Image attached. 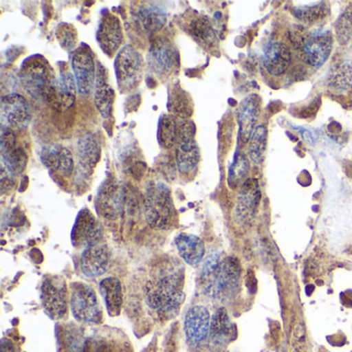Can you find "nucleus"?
<instances>
[{
    "instance_id": "f257e3e1",
    "label": "nucleus",
    "mask_w": 352,
    "mask_h": 352,
    "mask_svg": "<svg viewBox=\"0 0 352 352\" xmlns=\"http://www.w3.org/2000/svg\"><path fill=\"white\" fill-rule=\"evenodd\" d=\"M201 278L209 296L218 300H230L240 288V263L234 257L221 261L219 255L211 254L204 263Z\"/></svg>"
},
{
    "instance_id": "f03ea898",
    "label": "nucleus",
    "mask_w": 352,
    "mask_h": 352,
    "mask_svg": "<svg viewBox=\"0 0 352 352\" xmlns=\"http://www.w3.org/2000/svg\"><path fill=\"white\" fill-rule=\"evenodd\" d=\"M148 305L160 316L175 317L184 302L183 283L180 276L170 275L156 283L149 284L146 290Z\"/></svg>"
},
{
    "instance_id": "7ed1b4c3",
    "label": "nucleus",
    "mask_w": 352,
    "mask_h": 352,
    "mask_svg": "<svg viewBox=\"0 0 352 352\" xmlns=\"http://www.w3.org/2000/svg\"><path fill=\"white\" fill-rule=\"evenodd\" d=\"M144 213L152 228L164 230L172 224L175 217L174 204L170 190L164 183L148 185L144 199Z\"/></svg>"
},
{
    "instance_id": "20e7f679",
    "label": "nucleus",
    "mask_w": 352,
    "mask_h": 352,
    "mask_svg": "<svg viewBox=\"0 0 352 352\" xmlns=\"http://www.w3.org/2000/svg\"><path fill=\"white\" fill-rule=\"evenodd\" d=\"M21 81L32 98L53 104L56 80L53 79L47 63L38 57L28 58L22 65Z\"/></svg>"
},
{
    "instance_id": "39448f33",
    "label": "nucleus",
    "mask_w": 352,
    "mask_h": 352,
    "mask_svg": "<svg viewBox=\"0 0 352 352\" xmlns=\"http://www.w3.org/2000/svg\"><path fill=\"white\" fill-rule=\"evenodd\" d=\"M150 74L158 79H168L180 65V56L175 45L166 38H154L147 55Z\"/></svg>"
},
{
    "instance_id": "423d86ee",
    "label": "nucleus",
    "mask_w": 352,
    "mask_h": 352,
    "mask_svg": "<svg viewBox=\"0 0 352 352\" xmlns=\"http://www.w3.org/2000/svg\"><path fill=\"white\" fill-rule=\"evenodd\" d=\"M143 57L135 47H123L115 59V74L121 91H131L138 88L143 77Z\"/></svg>"
},
{
    "instance_id": "0eeeda50",
    "label": "nucleus",
    "mask_w": 352,
    "mask_h": 352,
    "mask_svg": "<svg viewBox=\"0 0 352 352\" xmlns=\"http://www.w3.org/2000/svg\"><path fill=\"white\" fill-rule=\"evenodd\" d=\"M195 135V123L188 119H180L176 143V162L179 170L183 174H190L199 164V148Z\"/></svg>"
},
{
    "instance_id": "6e6552de",
    "label": "nucleus",
    "mask_w": 352,
    "mask_h": 352,
    "mask_svg": "<svg viewBox=\"0 0 352 352\" xmlns=\"http://www.w3.org/2000/svg\"><path fill=\"white\" fill-rule=\"evenodd\" d=\"M71 307L74 317L85 323H100L102 310L96 292L87 284L76 282L72 285Z\"/></svg>"
},
{
    "instance_id": "1a4fd4ad",
    "label": "nucleus",
    "mask_w": 352,
    "mask_h": 352,
    "mask_svg": "<svg viewBox=\"0 0 352 352\" xmlns=\"http://www.w3.org/2000/svg\"><path fill=\"white\" fill-rule=\"evenodd\" d=\"M41 300L51 318H63L67 313V289L65 279L58 276L45 277L41 286Z\"/></svg>"
},
{
    "instance_id": "9d476101",
    "label": "nucleus",
    "mask_w": 352,
    "mask_h": 352,
    "mask_svg": "<svg viewBox=\"0 0 352 352\" xmlns=\"http://www.w3.org/2000/svg\"><path fill=\"white\" fill-rule=\"evenodd\" d=\"M78 91L80 96H89L96 88V69L94 55L87 46L80 47L72 59Z\"/></svg>"
},
{
    "instance_id": "9b49d317",
    "label": "nucleus",
    "mask_w": 352,
    "mask_h": 352,
    "mask_svg": "<svg viewBox=\"0 0 352 352\" xmlns=\"http://www.w3.org/2000/svg\"><path fill=\"white\" fill-rule=\"evenodd\" d=\"M1 125L11 129H25L32 120V110L24 96L8 94L1 100Z\"/></svg>"
},
{
    "instance_id": "f8f14e48",
    "label": "nucleus",
    "mask_w": 352,
    "mask_h": 352,
    "mask_svg": "<svg viewBox=\"0 0 352 352\" xmlns=\"http://www.w3.org/2000/svg\"><path fill=\"white\" fill-rule=\"evenodd\" d=\"M124 189L115 179H107L100 186L96 199L98 213L109 219H116L124 207Z\"/></svg>"
},
{
    "instance_id": "ddd939ff",
    "label": "nucleus",
    "mask_w": 352,
    "mask_h": 352,
    "mask_svg": "<svg viewBox=\"0 0 352 352\" xmlns=\"http://www.w3.org/2000/svg\"><path fill=\"white\" fill-rule=\"evenodd\" d=\"M331 46V34L329 32L317 30L302 41L300 45V54L308 65L318 69L329 58Z\"/></svg>"
},
{
    "instance_id": "4468645a",
    "label": "nucleus",
    "mask_w": 352,
    "mask_h": 352,
    "mask_svg": "<svg viewBox=\"0 0 352 352\" xmlns=\"http://www.w3.org/2000/svg\"><path fill=\"white\" fill-rule=\"evenodd\" d=\"M96 38L102 52L108 56L112 57L118 51L122 44L123 34L120 20L117 16L108 11L102 14Z\"/></svg>"
},
{
    "instance_id": "2eb2a0df",
    "label": "nucleus",
    "mask_w": 352,
    "mask_h": 352,
    "mask_svg": "<svg viewBox=\"0 0 352 352\" xmlns=\"http://www.w3.org/2000/svg\"><path fill=\"white\" fill-rule=\"evenodd\" d=\"M211 317L209 311L204 306H195L189 309L185 316V335L189 345L197 346L210 333Z\"/></svg>"
},
{
    "instance_id": "dca6fc26",
    "label": "nucleus",
    "mask_w": 352,
    "mask_h": 352,
    "mask_svg": "<svg viewBox=\"0 0 352 352\" xmlns=\"http://www.w3.org/2000/svg\"><path fill=\"white\" fill-rule=\"evenodd\" d=\"M111 263L109 247L102 243L86 247L81 256V270L89 278L100 277L108 271Z\"/></svg>"
},
{
    "instance_id": "f3484780",
    "label": "nucleus",
    "mask_w": 352,
    "mask_h": 352,
    "mask_svg": "<svg viewBox=\"0 0 352 352\" xmlns=\"http://www.w3.org/2000/svg\"><path fill=\"white\" fill-rule=\"evenodd\" d=\"M100 236L102 234L100 226L96 223V218L91 212L87 209L80 211L72 230V242L74 246L88 247L96 244L100 243Z\"/></svg>"
},
{
    "instance_id": "a211bd4d",
    "label": "nucleus",
    "mask_w": 352,
    "mask_h": 352,
    "mask_svg": "<svg viewBox=\"0 0 352 352\" xmlns=\"http://www.w3.org/2000/svg\"><path fill=\"white\" fill-rule=\"evenodd\" d=\"M263 65L271 75L281 76L292 63V53L284 43L269 42L265 46Z\"/></svg>"
},
{
    "instance_id": "6ab92c4d",
    "label": "nucleus",
    "mask_w": 352,
    "mask_h": 352,
    "mask_svg": "<svg viewBox=\"0 0 352 352\" xmlns=\"http://www.w3.org/2000/svg\"><path fill=\"white\" fill-rule=\"evenodd\" d=\"M114 100L115 91L109 84L107 69L102 63H98L94 88V102L104 118L109 119L112 116Z\"/></svg>"
},
{
    "instance_id": "aec40b11",
    "label": "nucleus",
    "mask_w": 352,
    "mask_h": 352,
    "mask_svg": "<svg viewBox=\"0 0 352 352\" xmlns=\"http://www.w3.org/2000/svg\"><path fill=\"white\" fill-rule=\"evenodd\" d=\"M261 115V100L257 96H250L245 98L239 109V124L240 137L243 142L250 140Z\"/></svg>"
},
{
    "instance_id": "412c9836",
    "label": "nucleus",
    "mask_w": 352,
    "mask_h": 352,
    "mask_svg": "<svg viewBox=\"0 0 352 352\" xmlns=\"http://www.w3.org/2000/svg\"><path fill=\"white\" fill-rule=\"evenodd\" d=\"M261 201V190L255 179L247 180L241 189L236 205V215L242 221H248L254 216Z\"/></svg>"
},
{
    "instance_id": "4be33fe9",
    "label": "nucleus",
    "mask_w": 352,
    "mask_h": 352,
    "mask_svg": "<svg viewBox=\"0 0 352 352\" xmlns=\"http://www.w3.org/2000/svg\"><path fill=\"white\" fill-rule=\"evenodd\" d=\"M137 20L148 34H155L166 24V13L157 3H146L140 7Z\"/></svg>"
},
{
    "instance_id": "5701e85b",
    "label": "nucleus",
    "mask_w": 352,
    "mask_h": 352,
    "mask_svg": "<svg viewBox=\"0 0 352 352\" xmlns=\"http://www.w3.org/2000/svg\"><path fill=\"white\" fill-rule=\"evenodd\" d=\"M176 246L181 257L188 265L201 263L205 255V245L199 236L190 234H181L176 238Z\"/></svg>"
},
{
    "instance_id": "b1692460",
    "label": "nucleus",
    "mask_w": 352,
    "mask_h": 352,
    "mask_svg": "<svg viewBox=\"0 0 352 352\" xmlns=\"http://www.w3.org/2000/svg\"><path fill=\"white\" fill-rule=\"evenodd\" d=\"M77 82L69 72H61L55 83V96L53 104L59 108L69 109L76 100V86Z\"/></svg>"
},
{
    "instance_id": "393cba45",
    "label": "nucleus",
    "mask_w": 352,
    "mask_h": 352,
    "mask_svg": "<svg viewBox=\"0 0 352 352\" xmlns=\"http://www.w3.org/2000/svg\"><path fill=\"white\" fill-rule=\"evenodd\" d=\"M100 292L111 316L120 314L123 302L122 287L117 278L109 277L100 282Z\"/></svg>"
},
{
    "instance_id": "a878e982",
    "label": "nucleus",
    "mask_w": 352,
    "mask_h": 352,
    "mask_svg": "<svg viewBox=\"0 0 352 352\" xmlns=\"http://www.w3.org/2000/svg\"><path fill=\"white\" fill-rule=\"evenodd\" d=\"M168 109L180 119H188L192 115L193 104L190 96L178 84L168 90Z\"/></svg>"
},
{
    "instance_id": "bb28decb",
    "label": "nucleus",
    "mask_w": 352,
    "mask_h": 352,
    "mask_svg": "<svg viewBox=\"0 0 352 352\" xmlns=\"http://www.w3.org/2000/svg\"><path fill=\"white\" fill-rule=\"evenodd\" d=\"M78 155L81 164L89 170H92L100 162V146L91 133H86L80 139L78 143Z\"/></svg>"
},
{
    "instance_id": "cd10ccee",
    "label": "nucleus",
    "mask_w": 352,
    "mask_h": 352,
    "mask_svg": "<svg viewBox=\"0 0 352 352\" xmlns=\"http://www.w3.org/2000/svg\"><path fill=\"white\" fill-rule=\"evenodd\" d=\"M232 323L226 309L220 308L216 311L211 319L210 336L215 343L223 344L232 337Z\"/></svg>"
},
{
    "instance_id": "c85d7f7f",
    "label": "nucleus",
    "mask_w": 352,
    "mask_h": 352,
    "mask_svg": "<svg viewBox=\"0 0 352 352\" xmlns=\"http://www.w3.org/2000/svg\"><path fill=\"white\" fill-rule=\"evenodd\" d=\"M178 139V122L172 115H162L158 121L157 140L160 145L166 149L176 146Z\"/></svg>"
},
{
    "instance_id": "c756f323",
    "label": "nucleus",
    "mask_w": 352,
    "mask_h": 352,
    "mask_svg": "<svg viewBox=\"0 0 352 352\" xmlns=\"http://www.w3.org/2000/svg\"><path fill=\"white\" fill-rule=\"evenodd\" d=\"M188 32L199 44L212 48L216 43V34L209 21L199 17L191 20L188 24Z\"/></svg>"
},
{
    "instance_id": "7c9ffc66",
    "label": "nucleus",
    "mask_w": 352,
    "mask_h": 352,
    "mask_svg": "<svg viewBox=\"0 0 352 352\" xmlns=\"http://www.w3.org/2000/svg\"><path fill=\"white\" fill-rule=\"evenodd\" d=\"M3 170H7L11 177H17L23 173L28 166V154L21 147H15L1 154Z\"/></svg>"
},
{
    "instance_id": "2f4dec72",
    "label": "nucleus",
    "mask_w": 352,
    "mask_h": 352,
    "mask_svg": "<svg viewBox=\"0 0 352 352\" xmlns=\"http://www.w3.org/2000/svg\"><path fill=\"white\" fill-rule=\"evenodd\" d=\"M267 129L261 125L254 129L249 140V156L254 164H259L263 162L265 149H267Z\"/></svg>"
},
{
    "instance_id": "473e14b6",
    "label": "nucleus",
    "mask_w": 352,
    "mask_h": 352,
    "mask_svg": "<svg viewBox=\"0 0 352 352\" xmlns=\"http://www.w3.org/2000/svg\"><path fill=\"white\" fill-rule=\"evenodd\" d=\"M61 150H63V146L58 145V144H51V145L45 146L42 152H41V160H42L43 164L50 170L58 172Z\"/></svg>"
},
{
    "instance_id": "72a5a7b5",
    "label": "nucleus",
    "mask_w": 352,
    "mask_h": 352,
    "mask_svg": "<svg viewBox=\"0 0 352 352\" xmlns=\"http://www.w3.org/2000/svg\"><path fill=\"white\" fill-rule=\"evenodd\" d=\"M249 164L247 160L246 156L241 155L236 156L234 158V164H232L230 168V184H238L239 182L243 180L248 174Z\"/></svg>"
},
{
    "instance_id": "f704fd0d",
    "label": "nucleus",
    "mask_w": 352,
    "mask_h": 352,
    "mask_svg": "<svg viewBox=\"0 0 352 352\" xmlns=\"http://www.w3.org/2000/svg\"><path fill=\"white\" fill-rule=\"evenodd\" d=\"M57 38H58L61 46L67 50L75 48L77 34H76V30L73 26L69 25V24H61L58 32H57Z\"/></svg>"
},
{
    "instance_id": "c9c22d12",
    "label": "nucleus",
    "mask_w": 352,
    "mask_h": 352,
    "mask_svg": "<svg viewBox=\"0 0 352 352\" xmlns=\"http://www.w3.org/2000/svg\"><path fill=\"white\" fill-rule=\"evenodd\" d=\"M294 15L298 19L304 20V21L314 22L320 19L324 15V8L322 6H313V7H302L298 9H294Z\"/></svg>"
},
{
    "instance_id": "e433bc0d",
    "label": "nucleus",
    "mask_w": 352,
    "mask_h": 352,
    "mask_svg": "<svg viewBox=\"0 0 352 352\" xmlns=\"http://www.w3.org/2000/svg\"><path fill=\"white\" fill-rule=\"evenodd\" d=\"M58 172L65 177H69L74 172L73 153L69 148L63 147L59 160Z\"/></svg>"
},
{
    "instance_id": "4c0bfd02",
    "label": "nucleus",
    "mask_w": 352,
    "mask_h": 352,
    "mask_svg": "<svg viewBox=\"0 0 352 352\" xmlns=\"http://www.w3.org/2000/svg\"><path fill=\"white\" fill-rule=\"evenodd\" d=\"M0 148L1 154L10 151L16 147V135L13 129L1 125V135H0Z\"/></svg>"
}]
</instances>
